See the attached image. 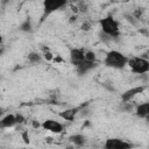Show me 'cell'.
Returning <instances> with one entry per match:
<instances>
[{
  "label": "cell",
  "mask_w": 149,
  "mask_h": 149,
  "mask_svg": "<svg viewBox=\"0 0 149 149\" xmlns=\"http://www.w3.org/2000/svg\"><path fill=\"white\" fill-rule=\"evenodd\" d=\"M128 58H129L128 56H126L125 54H122L118 50H109L104 58V64L107 68L121 70L127 65Z\"/></svg>",
  "instance_id": "cell-1"
},
{
  "label": "cell",
  "mask_w": 149,
  "mask_h": 149,
  "mask_svg": "<svg viewBox=\"0 0 149 149\" xmlns=\"http://www.w3.org/2000/svg\"><path fill=\"white\" fill-rule=\"evenodd\" d=\"M99 24H100V29L101 33L107 35L109 38H118L120 36V27H119V22L112 16V15H107L102 19L99 20Z\"/></svg>",
  "instance_id": "cell-2"
},
{
  "label": "cell",
  "mask_w": 149,
  "mask_h": 149,
  "mask_svg": "<svg viewBox=\"0 0 149 149\" xmlns=\"http://www.w3.org/2000/svg\"><path fill=\"white\" fill-rule=\"evenodd\" d=\"M127 65L135 74H147L149 72V61L143 56H134L128 58Z\"/></svg>",
  "instance_id": "cell-3"
},
{
  "label": "cell",
  "mask_w": 149,
  "mask_h": 149,
  "mask_svg": "<svg viewBox=\"0 0 149 149\" xmlns=\"http://www.w3.org/2000/svg\"><path fill=\"white\" fill-rule=\"evenodd\" d=\"M66 5H68V0H43L42 2L43 13L41 16V22H43L52 13L64 8Z\"/></svg>",
  "instance_id": "cell-4"
},
{
  "label": "cell",
  "mask_w": 149,
  "mask_h": 149,
  "mask_svg": "<svg viewBox=\"0 0 149 149\" xmlns=\"http://www.w3.org/2000/svg\"><path fill=\"white\" fill-rule=\"evenodd\" d=\"M132 147L133 144L130 142H127L126 140L119 137H109L104 143L105 149H130Z\"/></svg>",
  "instance_id": "cell-5"
},
{
  "label": "cell",
  "mask_w": 149,
  "mask_h": 149,
  "mask_svg": "<svg viewBox=\"0 0 149 149\" xmlns=\"http://www.w3.org/2000/svg\"><path fill=\"white\" fill-rule=\"evenodd\" d=\"M41 127L44 130H48L52 134H61L64 130V126L63 123H61L59 121H57L56 119H45L42 123Z\"/></svg>",
  "instance_id": "cell-6"
},
{
  "label": "cell",
  "mask_w": 149,
  "mask_h": 149,
  "mask_svg": "<svg viewBox=\"0 0 149 149\" xmlns=\"http://www.w3.org/2000/svg\"><path fill=\"white\" fill-rule=\"evenodd\" d=\"M84 54H85L84 48H72V49H70V55H69L70 63L73 66L78 65L79 63H81L84 61Z\"/></svg>",
  "instance_id": "cell-7"
},
{
  "label": "cell",
  "mask_w": 149,
  "mask_h": 149,
  "mask_svg": "<svg viewBox=\"0 0 149 149\" xmlns=\"http://www.w3.org/2000/svg\"><path fill=\"white\" fill-rule=\"evenodd\" d=\"M146 90V86H135V87H132L127 91H125L122 94H121V101H132L134 99V97H136L137 94L142 93L143 91Z\"/></svg>",
  "instance_id": "cell-8"
},
{
  "label": "cell",
  "mask_w": 149,
  "mask_h": 149,
  "mask_svg": "<svg viewBox=\"0 0 149 149\" xmlns=\"http://www.w3.org/2000/svg\"><path fill=\"white\" fill-rule=\"evenodd\" d=\"M87 104H83V105H80V106H78V107H72V108H68V109H65V111H63V112H61L58 115H59V118H62L63 120H66V121H73L74 120V118H76V115L77 114H79V112H80V109L83 108V107H85Z\"/></svg>",
  "instance_id": "cell-9"
},
{
  "label": "cell",
  "mask_w": 149,
  "mask_h": 149,
  "mask_svg": "<svg viewBox=\"0 0 149 149\" xmlns=\"http://www.w3.org/2000/svg\"><path fill=\"white\" fill-rule=\"evenodd\" d=\"M97 62L95 63H91V62H86L85 59L81 62V63H79L78 65H76L74 68H76V71H77V73L79 74V76H85V74H87L90 71H92L95 66H97Z\"/></svg>",
  "instance_id": "cell-10"
},
{
  "label": "cell",
  "mask_w": 149,
  "mask_h": 149,
  "mask_svg": "<svg viewBox=\"0 0 149 149\" xmlns=\"http://www.w3.org/2000/svg\"><path fill=\"white\" fill-rule=\"evenodd\" d=\"M15 125H17L15 114H6V115H2L0 119V128L1 129L12 128Z\"/></svg>",
  "instance_id": "cell-11"
},
{
  "label": "cell",
  "mask_w": 149,
  "mask_h": 149,
  "mask_svg": "<svg viewBox=\"0 0 149 149\" xmlns=\"http://www.w3.org/2000/svg\"><path fill=\"white\" fill-rule=\"evenodd\" d=\"M134 113L140 119H147L149 116V102H142L136 105Z\"/></svg>",
  "instance_id": "cell-12"
},
{
  "label": "cell",
  "mask_w": 149,
  "mask_h": 149,
  "mask_svg": "<svg viewBox=\"0 0 149 149\" xmlns=\"http://www.w3.org/2000/svg\"><path fill=\"white\" fill-rule=\"evenodd\" d=\"M69 141H70L72 144L77 146V147H83V146L86 143V136L83 135V134H80V133H78V134H72L71 136H69Z\"/></svg>",
  "instance_id": "cell-13"
},
{
  "label": "cell",
  "mask_w": 149,
  "mask_h": 149,
  "mask_svg": "<svg viewBox=\"0 0 149 149\" xmlns=\"http://www.w3.org/2000/svg\"><path fill=\"white\" fill-rule=\"evenodd\" d=\"M27 58H28V62H29L30 64H33V65L41 64V63H42V61H43L42 55H41V54H38L37 51H31V52H29V54H28V56H27Z\"/></svg>",
  "instance_id": "cell-14"
},
{
  "label": "cell",
  "mask_w": 149,
  "mask_h": 149,
  "mask_svg": "<svg viewBox=\"0 0 149 149\" xmlns=\"http://www.w3.org/2000/svg\"><path fill=\"white\" fill-rule=\"evenodd\" d=\"M20 30L23 31V33H31V31H33V24H31L30 19H26L24 21L21 22V24H20Z\"/></svg>",
  "instance_id": "cell-15"
},
{
  "label": "cell",
  "mask_w": 149,
  "mask_h": 149,
  "mask_svg": "<svg viewBox=\"0 0 149 149\" xmlns=\"http://www.w3.org/2000/svg\"><path fill=\"white\" fill-rule=\"evenodd\" d=\"M84 59H85L86 62L95 63V62H97V55H95V52H94V51H92V50H86V49H85Z\"/></svg>",
  "instance_id": "cell-16"
},
{
  "label": "cell",
  "mask_w": 149,
  "mask_h": 149,
  "mask_svg": "<svg viewBox=\"0 0 149 149\" xmlns=\"http://www.w3.org/2000/svg\"><path fill=\"white\" fill-rule=\"evenodd\" d=\"M42 57H43V59H45L47 62H51V61H54V55H52V52L48 49V48H43V54H42Z\"/></svg>",
  "instance_id": "cell-17"
},
{
  "label": "cell",
  "mask_w": 149,
  "mask_h": 149,
  "mask_svg": "<svg viewBox=\"0 0 149 149\" xmlns=\"http://www.w3.org/2000/svg\"><path fill=\"white\" fill-rule=\"evenodd\" d=\"M80 28H81V30H84V31H88V30H91L92 24H91V22H90V21H84V22L81 23Z\"/></svg>",
  "instance_id": "cell-18"
},
{
  "label": "cell",
  "mask_w": 149,
  "mask_h": 149,
  "mask_svg": "<svg viewBox=\"0 0 149 149\" xmlns=\"http://www.w3.org/2000/svg\"><path fill=\"white\" fill-rule=\"evenodd\" d=\"M15 116H16V122L20 125V123H23L24 121H26V119H24V116L22 115V114H15Z\"/></svg>",
  "instance_id": "cell-19"
},
{
  "label": "cell",
  "mask_w": 149,
  "mask_h": 149,
  "mask_svg": "<svg viewBox=\"0 0 149 149\" xmlns=\"http://www.w3.org/2000/svg\"><path fill=\"white\" fill-rule=\"evenodd\" d=\"M22 137H23V140H24V142H26V143H28V142H29V137H28V135H27V132H24V133L22 134Z\"/></svg>",
  "instance_id": "cell-20"
},
{
  "label": "cell",
  "mask_w": 149,
  "mask_h": 149,
  "mask_svg": "<svg viewBox=\"0 0 149 149\" xmlns=\"http://www.w3.org/2000/svg\"><path fill=\"white\" fill-rule=\"evenodd\" d=\"M33 127H34V128H40L41 125H40L37 121H33Z\"/></svg>",
  "instance_id": "cell-21"
},
{
  "label": "cell",
  "mask_w": 149,
  "mask_h": 149,
  "mask_svg": "<svg viewBox=\"0 0 149 149\" xmlns=\"http://www.w3.org/2000/svg\"><path fill=\"white\" fill-rule=\"evenodd\" d=\"M3 52H5V47L2 44H0V56H2Z\"/></svg>",
  "instance_id": "cell-22"
},
{
  "label": "cell",
  "mask_w": 149,
  "mask_h": 149,
  "mask_svg": "<svg viewBox=\"0 0 149 149\" xmlns=\"http://www.w3.org/2000/svg\"><path fill=\"white\" fill-rule=\"evenodd\" d=\"M3 114H5V109H3V108H1V107H0V116H2V115H3Z\"/></svg>",
  "instance_id": "cell-23"
},
{
  "label": "cell",
  "mask_w": 149,
  "mask_h": 149,
  "mask_svg": "<svg viewBox=\"0 0 149 149\" xmlns=\"http://www.w3.org/2000/svg\"><path fill=\"white\" fill-rule=\"evenodd\" d=\"M3 43V37H2V35L0 34V44H2Z\"/></svg>",
  "instance_id": "cell-24"
}]
</instances>
